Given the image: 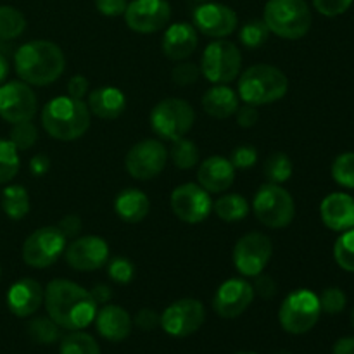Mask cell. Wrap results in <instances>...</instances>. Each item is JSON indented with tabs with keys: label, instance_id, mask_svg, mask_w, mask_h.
<instances>
[{
	"label": "cell",
	"instance_id": "8fae6325",
	"mask_svg": "<svg viewBox=\"0 0 354 354\" xmlns=\"http://www.w3.org/2000/svg\"><path fill=\"white\" fill-rule=\"evenodd\" d=\"M273 254V244L268 235L251 232L237 241L234 248V265L242 277H252L265 272Z\"/></svg>",
	"mask_w": 354,
	"mask_h": 354
},
{
	"label": "cell",
	"instance_id": "ba28073f",
	"mask_svg": "<svg viewBox=\"0 0 354 354\" xmlns=\"http://www.w3.org/2000/svg\"><path fill=\"white\" fill-rule=\"evenodd\" d=\"M320 315L322 308L317 294L308 289H297L282 301L279 320L283 330L301 335L310 332L318 324Z\"/></svg>",
	"mask_w": 354,
	"mask_h": 354
},
{
	"label": "cell",
	"instance_id": "30bf717a",
	"mask_svg": "<svg viewBox=\"0 0 354 354\" xmlns=\"http://www.w3.org/2000/svg\"><path fill=\"white\" fill-rule=\"evenodd\" d=\"M68 239L57 227H41L35 230L23 244V259L31 268H48L66 249Z\"/></svg>",
	"mask_w": 354,
	"mask_h": 354
},
{
	"label": "cell",
	"instance_id": "484cf974",
	"mask_svg": "<svg viewBox=\"0 0 354 354\" xmlns=\"http://www.w3.org/2000/svg\"><path fill=\"white\" fill-rule=\"evenodd\" d=\"M241 106L239 93L228 85H214L204 93L203 109L216 120H228Z\"/></svg>",
	"mask_w": 354,
	"mask_h": 354
},
{
	"label": "cell",
	"instance_id": "7bdbcfd3",
	"mask_svg": "<svg viewBox=\"0 0 354 354\" xmlns=\"http://www.w3.org/2000/svg\"><path fill=\"white\" fill-rule=\"evenodd\" d=\"M258 161V151L252 145H239L230 156V162L235 169H249Z\"/></svg>",
	"mask_w": 354,
	"mask_h": 354
},
{
	"label": "cell",
	"instance_id": "f546056e",
	"mask_svg": "<svg viewBox=\"0 0 354 354\" xmlns=\"http://www.w3.org/2000/svg\"><path fill=\"white\" fill-rule=\"evenodd\" d=\"M26 30V17L10 6H0V40H14Z\"/></svg>",
	"mask_w": 354,
	"mask_h": 354
},
{
	"label": "cell",
	"instance_id": "816d5d0a",
	"mask_svg": "<svg viewBox=\"0 0 354 354\" xmlns=\"http://www.w3.org/2000/svg\"><path fill=\"white\" fill-rule=\"evenodd\" d=\"M50 169V159L45 154H38L31 159L30 162V171L33 173L35 176H41Z\"/></svg>",
	"mask_w": 354,
	"mask_h": 354
},
{
	"label": "cell",
	"instance_id": "9f6ffc18",
	"mask_svg": "<svg viewBox=\"0 0 354 354\" xmlns=\"http://www.w3.org/2000/svg\"><path fill=\"white\" fill-rule=\"evenodd\" d=\"M235 354H258V353H252V351H241V353H235Z\"/></svg>",
	"mask_w": 354,
	"mask_h": 354
},
{
	"label": "cell",
	"instance_id": "8992f818",
	"mask_svg": "<svg viewBox=\"0 0 354 354\" xmlns=\"http://www.w3.org/2000/svg\"><path fill=\"white\" fill-rule=\"evenodd\" d=\"M149 121H151V127L156 135L165 140L175 142L185 137L192 130L194 121H196V111L187 100L169 97L152 107Z\"/></svg>",
	"mask_w": 354,
	"mask_h": 354
},
{
	"label": "cell",
	"instance_id": "74e56055",
	"mask_svg": "<svg viewBox=\"0 0 354 354\" xmlns=\"http://www.w3.org/2000/svg\"><path fill=\"white\" fill-rule=\"evenodd\" d=\"M10 142L16 145L17 151H28L33 147L38 140V130L31 121H21L14 123L10 130Z\"/></svg>",
	"mask_w": 354,
	"mask_h": 354
},
{
	"label": "cell",
	"instance_id": "d6986e66",
	"mask_svg": "<svg viewBox=\"0 0 354 354\" xmlns=\"http://www.w3.org/2000/svg\"><path fill=\"white\" fill-rule=\"evenodd\" d=\"M252 283L244 279H230L218 287L213 299V310L221 318H237L254 301Z\"/></svg>",
	"mask_w": 354,
	"mask_h": 354
},
{
	"label": "cell",
	"instance_id": "d6a6232c",
	"mask_svg": "<svg viewBox=\"0 0 354 354\" xmlns=\"http://www.w3.org/2000/svg\"><path fill=\"white\" fill-rule=\"evenodd\" d=\"M292 161L283 152H273L263 166V173L268 183H277V185L287 182L292 176Z\"/></svg>",
	"mask_w": 354,
	"mask_h": 354
},
{
	"label": "cell",
	"instance_id": "7402d4cb",
	"mask_svg": "<svg viewBox=\"0 0 354 354\" xmlns=\"http://www.w3.org/2000/svg\"><path fill=\"white\" fill-rule=\"evenodd\" d=\"M322 221L334 232L354 228V197L344 192H334L322 201Z\"/></svg>",
	"mask_w": 354,
	"mask_h": 354
},
{
	"label": "cell",
	"instance_id": "4fadbf2b",
	"mask_svg": "<svg viewBox=\"0 0 354 354\" xmlns=\"http://www.w3.org/2000/svg\"><path fill=\"white\" fill-rule=\"evenodd\" d=\"M206 322L204 304L197 299H180L169 304L161 315V327L171 337H189Z\"/></svg>",
	"mask_w": 354,
	"mask_h": 354
},
{
	"label": "cell",
	"instance_id": "11a10c76",
	"mask_svg": "<svg viewBox=\"0 0 354 354\" xmlns=\"http://www.w3.org/2000/svg\"><path fill=\"white\" fill-rule=\"evenodd\" d=\"M7 75H9V61L0 54V85L6 83Z\"/></svg>",
	"mask_w": 354,
	"mask_h": 354
},
{
	"label": "cell",
	"instance_id": "f6af8a7d",
	"mask_svg": "<svg viewBox=\"0 0 354 354\" xmlns=\"http://www.w3.org/2000/svg\"><path fill=\"white\" fill-rule=\"evenodd\" d=\"M235 118H237L239 127L252 128L259 121L258 106H252V104H244V106H239V109L235 111Z\"/></svg>",
	"mask_w": 354,
	"mask_h": 354
},
{
	"label": "cell",
	"instance_id": "c3c4849f",
	"mask_svg": "<svg viewBox=\"0 0 354 354\" xmlns=\"http://www.w3.org/2000/svg\"><path fill=\"white\" fill-rule=\"evenodd\" d=\"M254 279H256L254 286H252V289H254V294H259L263 299H270V297L275 296V294H277V283H275V280L272 279V277L259 273V275H256Z\"/></svg>",
	"mask_w": 354,
	"mask_h": 354
},
{
	"label": "cell",
	"instance_id": "60d3db41",
	"mask_svg": "<svg viewBox=\"0 0 354 354\" xmlns=\"http://www.w3.org/2000/svg\"><path fill=\"white\" fill-rule=\"evenodd\" d=\"M318 301H320L322 311L327 315H339L341 311H344L346 303H348L344 290L339 289V287H328V289H325L322 292V296L318 297Z\"/></svg>",
	"mask_w": 354,
	"mask_h": 354
},
{
	"label": "cell",
	"instance_id": "7dc6e473",
	"mask_svg": "<svg viewBox=\"0 0 354 354\" xmlns=\"http://www.w3.org/2000/svg\"><path fill=\"white\" fill-rule=\"evenodd\" d=\"M135 325H137L140 330H154L158 325H161V317H159L154 310L144 308V310L138 311L137 317H135Z\"/></svg>",
	"mask_w": 354,
	"mask_h": 354
},
{
	"label": "cell",
	"instance_id": "681fc988",
	"mask_svg": "<svg viewBox=\"0 0 354 354\" xmlns=\"http://www.w3.org/2000/svg\"><path fill=\"white\" fill-rule=\"evenodd\" d=\"M55 227L62 232L66 239H75L82 230V218L76 216V214H68Z\"/></svg>",
	"mask_w": 354,
	"mask_h": 354
},
{
	"label": "cell",
	"instance_id": "9a60e30c",
	"mask_svg": "<svg viewBox=\"0 0 354 354\" xmlns=\"http://www.w3.org/2000/svg\"><path fill=\"white\" fill-rule=\"evenodd\" d=\"M38 111L37 93L24 82L0 85V116L10 124L31 121Z\"/></svg>",
	"mask_w": 354,
	"mask_h": 354
},
{
	"label": "cell",
	"instance_id": "f1b7e54d",
	"mask_svg": "<svg viewBox=\"0 0 354 354\" xmlns=\"http://www.w3.org/2000/svg\"><path fill=\"white\" fill-rule=\"evenodd\" d=\"M2 209L10 220H23L30 213V196L21 185H10L2 192Z\"/></svg>",
	"mask_w": 354,
	"mask_h": 354
},
{
	"label": "cell",
	"instance_id": "836d02e7",
	"mask_svg": "<svg viewBox=\"0 0 354 354\" xmlns=\"http://www.w3.org/2000/svg\"><path fill=\"white\" fill-rule=\"evenodd\" d=\"M28 334L37 344H54L61 339V327L50 317H38L30 322Z\"/></svg>",
	"mask_w": 354,
	"mask_h": 354
},
{
	"label": "cell",
	"instance_id": "7a4b0ae2",
	"mask_svg": "<svg viewBox=\"0 0 354 354\" xmlns=\"http://www.w3.org/2000/svg\"><path fill=\"white\" fill-rule=\"evenodd\" d=\"M14 66L24 83L47 86L62 76L66 69V57L61 47L54 41L33 40L17 48Z\"/></svg>",
	"mask_w": 354,
	"mask_h": 354
},
{
	"label": "cell",
	"instance_id": "2e32d148",
	"mask_svg": "<svg viewBox=\"0 0 354 354\" xmlns=\"http://www.w3.org/2000/svg\"><path fill=\"white\" fill-rule=\"evenodd\" d=\"M128 28L137 33H156L168 26L171 19V6L168 0H133L124 10Z\"/></svg>",
	"mask_w": 354,
	"mask_h": 354
},
{
	"label": "cell",
	"instance_id": "5bb4252c",
	"mask_svg": "<svg viewBox=\"0 0 354 354\" xmlns=\"http://www.w3.org/2000/svg\"><path fill=\"white\" fill-rule=\"evenodd\" d=\"M169 204L175 216L190 225L204 221L213 209L209 192L199 183H182L176 187L169 197Z\"/></svg>",
	"mask_w": 354,
	"mask_h": 354
},
{
	"label": "cell",
	"instance_id": "83f0119b",
	"mask_svg": "<svg viewBox=\"0 0 354 354\" xmlns=\"http://www.w3.org/2000/svg\"><path fill=\"white\" fill-rule=\"evenodd\" d=\"M213 209L225 223H237L249 214V203L241 194H225L213 204Z\"/></svg>",
	"mask_w": 354,
	"mask_h": 354
},
{
	"label": "cell",
	"instance_id": "f907efd6",
	"mask_svg": "<svg viewBox=\"0 0 354 354\" xmlns=\"http://www.w3.org/2000/svg\"><path fill=\"white\" fill-rule=\"evenodd\" d=\"M88 88H90L88 80L82 75L73 76V78L68 82V95L75 97V99L83 100V97L88 93Z\"/></svg>",
	"mask_w": 354,
	"mask_h": 354
},
{
	"label": "cell",
	"instance_id": "1f68e13d",
	"mask_svg": "<svg viewBox=\"0 0 354 354\" xmlns=\"http://www.w3.org/2000/svg\"><path fill=\"white\" fill-rule=\"evenodd\" d=\"M168 156L171 158L173 165L180 169H190L199 162L201 154L197 149L196 142L189 140V138H178L173 142V147L169 149Z\"/></svg>",
	"mask_w": 354,
	"mask_h": 354
},
{
	"label": "cell",
	"instance_id": "7c38bea8",
	"mask_svg": "<svg viewBox=\"0 0 354 354\" xmlns=\"http://www.w3.org/2000/svg\"><path fill=\"white\" fill-rule=\"evenodd\" d=\"M168 149L161 140L145 138L128 151L124 166L135 180H152L161 175L168 162Z\"/></svg>",
	"mask_w": 354,
	"mask_h": 354
},
{
	"label": "cell",
	"instance_id": "e0dca14e",
	"mask_svg": "<svg viewBox=\"0 0 354 354\" xmlns=\"http://www.w3.org/2000/svg\"><path fill=\"white\" fill-rule=\"evenodd\" d=\"M64 258L73 270L78 272H93L109 261V245L102 237L83 235L75 239L64 249Z\"/></svg>",
	"mask_w": 354,
	"mask_h": 354
},
{
	"label": "cell",
	"instance_id": "52a82bcc",
	"mask_svg": "<svg viewBox=\"0 0 354 354\" xmlns=\"http://www.w3.org/2000/svg\"><path fill=\"white\" fill-rule=\"evenodd\" d=\"M252 211L259 223L268 228H286L296 216V204L292 196L277 183H265L256 192Z\"/></svg>",
	"mask_w": 354,
	"mask_h": 354
},
{
	"label": "cell",
	"instance_id": "ee69618b",
	"mask_svg": "<svg viewBox=\"0 0 354 354\" xmlns=\"http://www.w3.org/2000/svg\"><path fill=\"white\" fill-rule=\"evenodd\" d=\"M353 0H313L315 9L327 17H335L344 14L351 7Z\"/></svg>",
	"mask_w": 354,
	"mask_h": 354
},
{
	"label": "cell",
	"instance_id": "6f0895ef",
	"mask_svg": "<svg viewBox=\"0 0 354 354\" xmlns=\"http://www.w3.org/2000/svg\"><path fill=\"white\" fill-rule=\"evenodd\" d=\"M351 324H353V328H354V308H353V313H351Z\"/></svg>",
	"mask_w": 354,
	"mask_h": 354
},
{
	"label": "cell",
	"instance_id": "44dd1931",
	"mask_svg": "<svg viewBox=\"0 0 354 354\" xmlns=\"http://www.w3.org/2000/svg\"><path fill=\"white\" fill-rule=\"evenodd\" d=\"M45 290L33 279H21L7 292V306L16 317L26 318L38 311L44 303Z\"/></svg>",
	"mask_w": 354,
	"mask_h": 354
},
{
	"label": "cell",
	"instance_id": "3957f363",
	"mask_svg": "<svg viewBox=\"0 0 354 354\" xmlns=\"http://www.w3.org/2000/svg\"><path fill=\"white\" fill-rule=\"evenodd\" d=\"M88 106L82 99L62 95L48 100L41 109V127L55 140L71 142L83 137L90 128Z\"/></svg>",
	"mask_w": 354,
	"mask_h": 354
},
{
	"label": "cell",
	"instance_id": "4316f807",
	"mask_svg": "<svg viewBox=\"0 0 354 354\" xmlns=\"http://www.w3.org/2000/svg\"><path fill=\"white\" fill-rule=\"evenodd\" d=\"M114 211L127 223H140L151 211V201L142 190L124 189L114 201Z\"/></svg>",
	"mask_w": 354,
	"mask_h": 354
},
{
	"label": "cell",
	"instance_id": "6da1fadb",
	"mask_svg": "<svg viewBox=\"0 0 354 354\" xmlns=\"http://www.w3.org/2000/svg\"><path fill=\"white\" fill-rule=\"evenodd\" d=\"M47 315L66 330H82L88 327L97 315V303L90 290L66 279L47 283L44 294Z\"/></svg>",
	"mask_w": 354,
	"mask_h": 354
},
{
	"label": "cell",
	"instance_id": "b9f144b4",
	"mask_svg": "<svg viewBox=\"0 0 354 354\" xmlns=\"http://www.w3.org/2000/svg\"><path fill=\"white\" fill-rule=\"evenodd\" d=\"M199 76L201 69L197 68L194 62H180V64H176L171 71L173 82L180 86L194 85V83L199 80Z\"/></svg>",
	"mask_w": 354,
	"mask_h": 354
},
{
	"label": "cell",
	"instance_id": "603a6c76",
	"mask_svg": "<svg viewBox=\"0 0 354 354\" xmlns=\"http://www.w3.org/2000/svg\"><path fill=\"white\" fill-rule=\"evenodd\" d=\"M199 38L194 24L175 23L166 28L162 37V52L171 61H185L196 52Z\"/></svg>",
	"mask_w": 354,
	"mask_h": 354
},
{
	"label": "cell",
	"instance_id": "d590c367",
	"mask_svg": "<svg viewBox=\"0 0 354 354\" xmlns=\"http://www.w3.org/2000/svg\"><path fill=\"white\" fill-rule=\"evenodd\" d=\"M335 263L346 272L354 273V228L342 232L334 245Z\"/></svg>",
	"mask_w": 354,
	"mask_h": 354
},
{
	"label": "cell",
	"instance_id": "db71d44e",
	"mask_svg": "<svg viewBox=\"0 0 354 354\" xmlns=\"http://www.w3.org/2000/svg\"><path fill=\"white\" fill-rule=\"evenodd\" d=\"M332 354H354V337H342L332 348Z\"/></svg>",
	"mask_w": 354,
	"mask_h": 354
},
{
	"label": "cell",
	"instance_id": "680465c9",
	"mask_svg": "<svg viewBox=\"0 0 354 354\" xmlns=\"http://www.w3.org/2000/svg\"><path fill=\"white\" fill-rule=\"evenodd\" d=\"M197 2H207V0H197Z\"/></svg>",
	"mask_w": 354,
	"mask_h": 354
},
{
	"label": "cell",
	"instance_id": "ab89813d",
	"mask_svg": "<svg viewBox=\"0 0 354 354\" xmlns=\"http://www.w3.org/2000/svg\"><path fill=\"white\" fill-rule=\"evenodd\" d=\"M107 273L114 283H130L135 277V265L128 258H113L107 261Z\"/></svg>",
	"mask_w": 354,
	"mask_h": 354
},
{
	"label": "cell",
	"instance_id": "cb8c5ba5",
	"mask_svg": "<svg viewBox=\"0 0 354 354\" xmlns=\"http://www.w3.org/2000/svg\"><path fill=\"white\" fill-rule=\"evenodd\" d=\"M97 332L111 342H121L131 334L133 320L124 308L116 304H104L95 315Z\"/></svg>",
	"mask_w": 354,
	"mask_h": 354
},
{
	"label": "cell",
	"instance_id": "8d00e7d4",
	"mask_svg": "<svg viewBox=\"0 0 354 354\" xmlns=\"http://www.w3.org/2000/svg\"><path fill=\"white\" fill-rule=\"evenodd\" d=\"M332 178L344 189H354V152H344L332 162Z\"/></svg>",
	"mask_w": 354,
	"mask_h": 354
},
{
	"label": "cell",
	"instance_id": "f35d334b",
	"mask_svg": "<svg viewBox=\"0 0 354 354\" xmlns=\"http://www.w3.org/2000/svg\"><path fill=\"white\" fill-rule=\"evenodd\" d=\"M270 30L265 24V21L252 19L245 23L241 30V41L249 48L261 47L266 40H268Z\"/></svg>",
	"mask_w": 354,
	"mask_h": 354
},
{
	"label": "cell",
	"instance_id": "9c48e42d",
	"mask_svg": "<svg viewBox=\"0 0 354 354\" xmlns=\"http://www.w3.org/2000/svg\"><path fill=\"white\" fill-rule=\"evenodd\" d=\"M242 69V54L234 41H211L203 54L201 73L214 85H228L239 78Z\"/></svg>",
	"mask_w": 354,
	"mask_h": 354
},
{
	"label": "cell",
	"instance_id": "4dcf8cb0",
	"mask_svg": "<svg viewBox=\"0 0 354 354\" xmlns=\"http://www.w3.org/2000/svg\"><path fill=\"white\" fill-rule=\"evenodd\" d=\"M59 354H100V348L90 334L73 330L71 334L61 337Z\"/></svg>",
	"mask_w": 354,
	"mask_h": 354
},
{
	"label": "cell",
	"instance_id": "e575fe53",
	"mask_svg": "<svg viewBox=\"0 0 354 354\" xmlns=\"http://www.w3.org/2000/svg\"><path fill=\"white\" fill-rule=\"evenodd\" d=\"M19 171V151L10 140L0 138V185L9 183Z\"/></svg>",
	"mask_w": 354,
	"mask_h": 354
},
{
	"label": "cell",
	"instance_id": "bcb514c9",
	"mask_svg": "<svg viewBox=\"0 0 354 354\" xmlns=\"http://www.w3.org/2000/svg\"><path fill=\"white\" fill-rule=\"evenodd\" d=\"M95 7L102 16H123L128 7V0H95Z\"/></svg>",
	"mask_w": 354,
	"mask_h": 354
},
{
	"label": "cell",
	"instance_id": "ac0fdd59",
	"mask_svg": "<svg viewBox=\"0 0 354 354\" xmlns=\"http://www.w3.org/2000/svg\"><path fill=\"white\" fill-rule=\"evenodd\" d=\"M194 28L211 38H227L237 30L239 17L235 10L223 3L207 2L196 7L192 14Z\"/></svg>",
	"mask_w": 354,
	"mask_h": 354
},
{
	"label": "cell",
	"instance_id": "f5cc1de1",
	"mask_svg": "<svg viewBox=\"0 0 354 354\" xmlns=\"http://www.w3.org/2000/svg\"><path fill=\"white\" fill-rule=\"evenodd\" d=\"M90 294H92L97 306H99V304H107L111 301V297H113V290H111L106 283H97V286H93Z\"/></svg>",
	"mask_w": 354,
	"mask_h": 354
},
{
	"label": "cell",
	"instance_id": "277c9868",
	"mask_svg": "<svg viewBox=\"0 0 354 354\" xmlns=\"http://www.w3.org/2000/svg\"><path fill=\"white\" fill-rule=\"evenodd\" d=\"M289 90V80L279 68L254 64L239 75V99L252 106H265L283 99Z\"/></svg>",
	"mask_w": 354,
	"mask_h": 354
},
{
	"label": "cell",
	"instance_id": "5b68a950",
	"mask_svg": "<svg viewBox=\"0 0 354 354\" xmlns=\"http://www.w3.org/2000/svg\"><path fill=\"white\" fill-rule=\"evenodd\" d=\"M263 21L270 33L283 40H299L310 31L313 16L306 0H268Z\"/></svg>",
	"mask_w": 354,
	"mask_h": 354
},
{
	"label": "cell",
	"instance_id": "ffe728a7",
	"mask_svg": "<svg viewBox=\"0 0 354 354\" xmlns=\"http://www.w3.org/2000/svg\"><path fill=\"white\" fill-rule=\"evenodd\" d=\"M235 168L230 159L211 156L201 162L197 169V182L209 194H223L234 185Z\"/></svg>",
	"mask_w": 354,
	"mask_h": 354
},
{
	"label": "cell",
	"instance_id": "d4e9b609",
	"mask_svg": "<svg viewBox=\"0 0 354 354\" xmlns=\"http://www.w3.org/2000/svg\"><path fill=\"white\" fill-rule=\"evenodd\" d=\"M86 106L90 114L99 120L113 121L118 120L127 109V97L116 86H100L88 93Z\"/></svg>",
	"mask_w": 354,
	"mask_h": 354
},
{
	"label": "cell",
	"instance_id": "91938a15",
	"mask_svg": "<svg viewBox=\"0 0 354 354\" xmlns=\"http://www.w3.org/2000/svg\"><path fill=\"white\" fill-rule=\"evenodd\" d=\"M0 275H2V270H0Z\"/></svg>",
	"mask_w": 354,
	"mask_h": 354
}]
</instances>
